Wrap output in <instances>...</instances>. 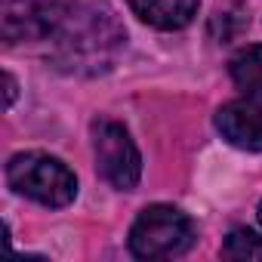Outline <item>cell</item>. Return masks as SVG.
Segmentation results:
<instances>
[{"mask_svg":"<svg viewBox=\"0 0 262 262\" xmlns=\"http://www.w3.org/2000/svg\"><path fill=\"white\" fill-rule=\"evenodd\" d=\"M222 256L225 259H237V262L262 259V237L253 228H234L225 237V244H222Z\"/></svg>","mask_w":262,"mask_h":262,"instance_id":"cell-8","label":"cell"},{"mask_svg":"<svg viewBox=\"0 0 262 262\" xmlns=\"http://www.w3.org/2000/svg\"><path fill=\"white\" fill-rule=\"evenodd\" d=\"M259 225H262V204H259Z\"/></svg>","mask_w":262,"mask_h":262,"instance_id":"cell-10","label":"cell"},{"mask_svg":"<svg viewBox=\"0 0 262 262\" xmlns=\"http://www.w3.org/2000/svg\"><path fill=\"white\" fill-rule=\"evenodd\" d=\"M194 241L191 219L170 204L145 207L129 228V253L136 259H173L182 256Z\"/></svg>","mask_w":262,"mask_h":262,"instance_id":"cell-3","label":"cell"},{"mask_svg":"<svg viewBox=\"0 0 262 262\" xmlns=\"http://www.w3.org/2000/svg\"><path fill=\"white\" fill-rule=\"evenodd\" d=\"M4 80H7V108H10L13 99H16V80H13V74H7Z\"/></svg>","mask_w":262,"mask_h":262,"instance_id":"cell-9","label":"cell"},{"mask_svg":"<svg viewBox=\"0 0 262 262\" xmlns=\"http://www.w3.org/2000/svg\"><path fill=\"white\" fill-rule=\"evenodd\" d=\"M228 71H231L234 86L247 99H262V43L241 50L228 62Z\"/></svg>","mask_w":262,"mask_h":262,"instance_id":"cell-7","label":"cell"},{"mask_svg":"<svg viewBox=\"0 0 262 262\" xmlns=\"http://www.w3.org/2000/svg\"><path fill=\"white\" fill-rule=\"evenodd\" d=\"M53 34L59 37V53L62 62L77 68V65H93L108 62V53L123 43V31L114 22L111 10H77V13H62Z\"/></svg>","mask_w":262,"mask_h":262,"instance_id":"cell-1","label":"cell"},{"mask_svg":"<svg viewBox=\"0 0 262 262\" xmlns=\"http://www.w3.org/2000/svg\"><path fill=\"white\" fill-rule=\"evenodd\" d=\"M216 129L222 139L244 151H262V108L250 99L228 102L216 111Z\"/></svg>","mask_w":262,"mask_h":262,"instance_id":"cell-5","label":"cell"},{"mask_svg":"<svg viewBox=\"0 0 262 262\" xmlns=\"http://www.w3.org/2000/svg\"><path fill=\"white\" fill-rule=\"evenodd\" d=\"M93 148L99 173L120 191H133L142 176V158L136 142L129 139L126 126L117 120H96L93 123Z\"/></svg>","mask_w":262,"mask_h":262,"instance_id":"cell-4","label":"cell"},{"mask_svg":"<svg viewBox=\"0 0 262 262\" xmlns=\"http://www.w3.org/2000/svg\"><path fill=\"white\" fill-rule=\"evenodd\" d=\"M7 182L19 194L43 204V207H68L77 194L74 173L53 155L43 151H19L7 164Z\"/></svg>","mask_w":262,"mask_h":262,"instance_id":"cell-2","label":"cell"},{"mask_svg":"<svg viewBox=\"0 0 262 262\" xmlns=\"http://www.w3.org/2000/svg\"><path fill=\"white\" fill-rule=\"evenodd\" d=\"M126 4L139 16V22H145L158 31H179V28L191 25L201 0H126Z\"/></svg>","mask_w":262,"mask_h":262,"instance_id":"cell-6","label":"cell"}]
</instances>
